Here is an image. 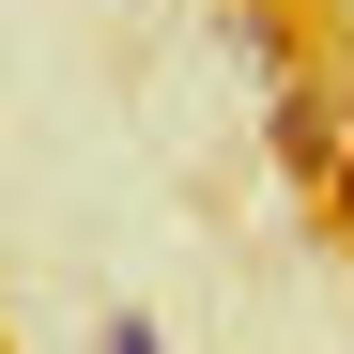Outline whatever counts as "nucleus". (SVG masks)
<instances>
[{
  "instance_id": "1",
  "label": "nucleus",
  "mask_w": 354,
  "mask_h": 354,
  "mask_svg": "<svg viewBox=\"0 0 354 354\" xmlns=\"http://www.w3.org/2000/svg\"><path fill=\"white\" fill-rule=\"evenodd\" d=\"M339 108H354V93H339V77H308V62H292V77L262 93V154L292 169V201H308V185H339V169H354V154H339Z\"/></svg>"
},
{
  "instance_id": "2",
  "label": "nucleus",
  "mask_w": 354,
  "mask_h": 354,
  "mask_svg": "<svg viewBox=\"0 0 354 354\" xmlns=\"http://www.w3.org/2000/svg\"><path fill=\"white\" fill-rule=\"evenodd\" d=\"M93 354H154V324H139V308H108V339H93Z\"/></svg>"
},
{
  "instance_id": "3",
  "label": "nucleus",
  "mask_w": 354,
  "mask_h": 354,
  "mask_svg": "<svg viewBox=\"0 0 354 354\" xmlns=\"http://www.w3.org/2000/svg\"><path fill=\"white\" fill-rule=\"evenodd\" d=\"M339 231H354V169H339Z\"/></svg>"
}]
</instances>
